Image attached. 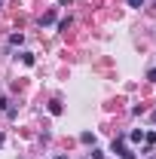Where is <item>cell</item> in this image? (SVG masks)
Segmentation results:
<instances>
[{"label":"cell","mask_w":156,"mask_h":159,"mask_svg":"<svg viewBox=\"0 0 156 159\" xmlns=\"http://www.w3.org/2000/svg\"><path fill=\"white\" fill-rule=\"evenodd\" d=\"M110 150H113V153H119V156H122V153H126V144H122V138H117V141H113V147H110Z\"/></svg>","instance_id":"obj_1"},{"label":"cell","mask_w":156,"mask_h":159,"mask_svg":"<svg viewBox=\"0 0 156 159\" xmlns=\"http://www.w3.org/2000/svg\"><path fill=\"white\" fill-rule=\"evenodd\" d=\"M49 113L58 116V113H61V101H52V104H49Z\"/></svg>","instance_id":"obj_2"},{"label":"cell","mask_w":156,"mask_h":159,"mask_svg":"<svg viewBox=\"0 0 156 159\" xmlns=\"http://www.w3.org/2000/svg\"><path fill=\"white\" fill-rule=\"evenodd\" d=\"M80 141H83V144H95V135H92V132H83Z\"/></svg>","instance_id":"obj_3"},{"label":"cell","mask_w":156,"mask_h":159,"mask_svg":"<svg viewBox=\"0 0 156 159\" xmlns=\"http://www.w3.org/2000/svg\"><path fill=\"white\" fill-rule=\"evenodd\" d=\"M21 61H25L28 67H34V55H31V52H21Z\"/></svg>","instance_id":"obj_4"},{"label":"cell","mask_w":156,"mask_h":159,"mask_svg":"<svg viewBox=\"0 0 156 159\" xmlns=\"http://www.w3.org/2000/svg\"><path fill=\"white\" fill-rule=\"evenodd\" d=\"M21 40H25L21 34H12V37H9V46H21Z\"/></svg>","instance_id":"obj_5"},{"label":"cell","mask_w":156,"mask_h":159,"mask_svg":"<svg viewBox=\"0 0 156 159\" xmlns=\"http://www.w3.org/2000/svg\"><path fill=\"white\" fill-rule=\"evenodd\" d=\"M52 21H55V16H52V12H46V16L40 19V25H52Z\"/></svg>","instance_id":"obj_6"},{"label":"cell","mask_w":156,"mask_h":159,"mask_svg":"<svg viewBox=\"0 0 156 159\" xmlns=\"http://www.w3.org/2000/svg\"><path fill=\"white\" fill-rule=\"evenodd\" d=\"M129 6H132V9H141V6H144V0H129Z\"/></svg>","instance_id":"obj_7"},{"label":"cell","mask_w":156,"mask_h":159,"mask_svg":"<svg viewBox=\"0 0 156 159\" xmlns=\"http://www.w3.org/2000/svg\"><path fill=\"white\" fill-rule=\"evenodd\" d=\"M89 156H92V159H104V153H101V150H92Z\"/></svg>","instance_id":"obj_8"},{"label":"cell","mask_w":156,"mask_h":159,"mask_svg":"<svg viewBox=\"0 0 156 159\" xmlns=\"http://www.w3.org/2000/svg\"><path fill=\"white\" fill-rule=\"evenodd\" d=\"M147 80H150V83H156V67H153V70H147Z\"/></svg>","instance_id":"obj_9"},{"label":"cell","mask_w":156,"mask_h":159,"mask_svg":"<svg viewBox=\"0 0 156 159\" xmlns=\"http://www.w3.org/2000/svg\"><path fill=\"white\" fill-rule=\"evenodd\" d=\"M122 159H135V153H132V150H126V153H122Z\"/></svg>","instance_id":"obj_10"},{"label":"cell","mask_w":156,"mask_h":159,"mask_svg":"<svg viewBox=\"0 0 156 159\" xmlns=\"http://www.w3.org/2000/svg\"><path fill=\"white\" fill-rule=\"evenodd\" d=\"M3 107H6V95H0V110H3Z\"/></svg>","instance_id":"obj_11"},{"label":"cell","mask_w":156,"mask_h":159,"mask_svg":"<svg viewBox=\"0 0 156 159\" xmlns=\"http://www.w3.org/2000/svg\"><path fill=\"white\" fill-rule=\"evenodd\" d=\"M0 144H3V135H0Z\"/></svg>","instance_id":"obj_12"},{"label":"cell","mask_w":156,"mask_h":159,"mask_svg":"<svg viewBox=\"0 0 156 159\" xmlns=\"http://www.w3.org/2000/svg\"><path fill=\"white\" fill-rule=\"evenodd\" d=\"M58 159H67V156H58Z\"/></svg>","instance_id":"obj_13"}]
</instances>
